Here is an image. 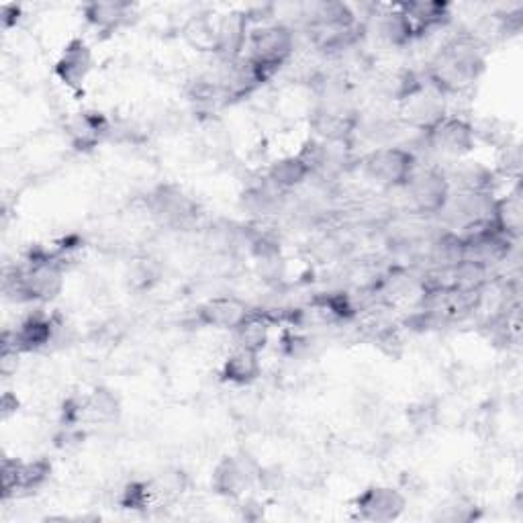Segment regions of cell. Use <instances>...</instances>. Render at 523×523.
Segmentation results:
<instances>
[{"label": "cell", "mask_w": 523, "mask_h": 523, "mask_svg": "<svg viewBox=\"0 0 523 523\" xmlns=\"http://www.w3.org/2000/svg\"><path fill=\"white\" fill-rule=\"evenodd\" d=\"M309 176H311V168L305 164V160L299 154L276 160L274 164H270L266 172L268 182H272L278 190H282V193L301 186Z\"/></svg>", "instance_id": "21"}, {"label": "cell", "mask_w": 523, "mask_h": 523, "mask_svg": "<svg viewBox=\"0 0 523 523\" xmlns=\"http://www.w3.org/2000/svg\"><path fill=\"white\" fill-rule=\"evenodd\" d=\"M248 62L258 74L260 82L272 78L295 52V33L282 23H270L250 29Z\"/></svg>", "instance_id": "2"}, {"label": "cell", "mask_w": 523, "mask_h": 523, "mask_svg": "<svg viewBox=\"0 0 523 523\" xmlns=\"http://www.w3.org/2000/svg\"><path fill=\"white\" fill-rule=\"evenodd\" d=\"M474 517H477V513H474V507H472V505H466L464 501H454V503L448 505V507H440V515H436V519L452 521V523L472 521Z\"/></svg>", "instance_id": "31"}, {"label": "cell", "mask_w": 523, "mask_h": 523, "mask_svg": "<svg viewBox=\"0 0 523 523\" xmlns=\"http://www.w3.org/2000/svg\"><path fill=\"white\" fill-rule=\"evenodd\" d=\"M58 325L50 315H45L41 311L29 315L13 334H5L3 344L15 348L19 354H29V352H39L43 348L50 346L58 338Z\"/></svg>", "instance_id": "11"}, {"label": "cell", "mask_w": 523, "mask_h": 523, "mask_svg": "<svg viewBox=\"0 0 523 523\" xmlns=\"http://www.w3.org/2000/svg\"><path fill=\"white\" fill-rule=\"evenodd\" d=\"M491 193H470V190H458L456 195H450L446 207L440 211V217L460 231L491 221L493 217Z\"/></svg>", "instance_id": "10"}, {"label": "cell", "mask_w": 523, "mask_h": 523, "mask_svg": "<svg viewBox=\"0 0 523 523\" xmlns=\"http://www.w3.org/2000/svg\"><path fill=\"white\" fill-rule=\"evenodd\" d=\"M364 178L380 188H403L417 170L415 154L397 146L376 148L360 162Z\"/></svg>", "instance_id": "3"}, {"label": "cell", "mask_w": 523, "mask_h": 523, "mask_svg": "<svg viewBox=\"0 0 523 523\" xmlns=\"http://www.w3.org/2000/svg\"><path fill=\"white\" fill-rule=\"evenodd\" d=\"M444 117H448L446 94L440 88H436L432 82L423 84L417 92L411 94V97L401 101L399 119L411 129L427 133Z\"/></svg>", "instance_id": "4"}, {"label": "cell", "mask_w": 523, "mask_h": 523, "mask_svg": "<svg viewBox=\"0 0 523 523\" xmlns=\"http://www.w3.org/2000/svg\"><path fill=\"white\" fill-rule=\"evenodd\" d=\"M252 311L237 297H213L199 307L197 319L205 327L235 331Z\"/></svg>", "instance_id": "15"}, {"label": "cell", "mask_w": 523, "mask_h": 523, "mask_svg": "<svg viewBox=\"0 0 523 523\" xmlns=\"http://www.w3.org/2000/svg\"><path fill=\"white\" fill-rule=\"evenodd\" d=\"M491 221L509 240H517L523 229V201L519 190H513L503 199H495Z\"/></svg>", "instance_id": "20"}, {"label": "cell", "mask_w": 523, "mask_h": 523, "mask_svg": "<svg viewBox=\"0 0 523 523\" xmlns=\"http://www.w3.org/2000/svg\"><path fill=\"white\" fill-rule=\"evenodd\" d=\"M0 19H3V27L5 29L15 27L19 23V19H21V7L5 5L3 9H0Z\"/></svg>", "instance_id": "33"}, {"label": "cell", "mask_w": 523, "mask_h": 523, "mask_svg": "<svg viewBox=\"0 0 523 523\" xmlns=\"http://www.w3.org/2000/svg\"><path fill=\"white\" fill-rule=\"evenodd\" d=\"M403 188L411 207L421 215H440L452 195L448 176L440 170H415Z\"/></svg>", "instance_id": "5"}, {"label": "cell", "mask_w": 523, "mask_h": 523, "mask_svg": "<svg viewBox=\"0 0 523 523\" xmlns=\"http://www.w3.org/2000/svg\"><path fill=\"white\" fill-rule=\"evenodd\" d=\"M52 474V462L45 458H37L33 462L19 464V479H17V493H31L43 487ZM15 493V497H17Z\"/></svg>", "instance_id": "27"}, {"label": "cell", "mask_w": 523, "mask_h": 523, "mask_svg": "<svg viewBox=\"0 0 523 523\" xmlns=\"http://www.w3.org/2000/svg\"><path fill=\"white\" fill-rule=\"evenodd\" d=\"M407 507L405 495L387 485H372L354 499L356 517L372 523H389L403 515Z\"/></svg>", "instance_id": "8"}, {"label": "cell", "mask_w": 523, "mask_h": 523, "mask_svg": "<svg viewBox=\"0 0 523 523\" xmlns=\"http://www.w3.org/2000/svg\"><path fill=\"white\" fill-rule=\"evenodd\" d=\"M260 468L246 454L223 456L213 470V491L227 499H242L258 481Z\"/></svg>", "instance_id": "6"}, {"label": "cell", "mask_w": 523, "mask_h": 523, "mask_svg": "<svg viewBox=\"0 0 523 523\" xmlns=\"http://www.w3.org/2000/svg\"><path fill=\"white\" fill-rule=\"evenodd\" d=\"M311 127L327 144H346L358 127V117L340 105H323L311 117Z\"/></svg>", "instance_id": "13"}, {"label": "cell", "mask_w": 523, "mask_h": 523, "mask_svg": "<svg viewBox=\"0 0 523 523\" xmlns=\"http://www.w3.org/2000/svg\"><path fill=\"white\" fill-rule=\"evenodd\" d=\"M86 415L99 421H115L121 417V399L109 387H97L90 395L84 397Z\"/></svg>", "instance_id": "26"}, {"label": "cell", "mask_w": 523, "mask_h": 523, "mask_svg": "<svg viewBox=\"0 0 523 523\" xmlns=\"http://www.w3.org/2000/svg\"><path fill=\"white\" fill-rule=\"evenodd\" d=\"M92 66H94V58H92V50L88 47V43L80 37H74L66 43V47L54 66V72H56L58 80L62 84H66V88L80 94L92 72Z\"/></svg>", "instance_id": "12"}, {"label": "cell", "mask_w": 523, "mask_h": 523, "mask_svg": "<svg viewBox=\"0 0 523 523\" xmlns=\"http://www.w3.org/2000/svg\"><path fill=\"white\" fill-rule=\"evenodd\" d=\"M485 70L483 43L474 35L452 37L432 62L430 82L444 94L458 92L477 80Z\"/></svg>", "instance_id": "1"}, {"label": "cell", "mask_w": 523, "mask_h": 523, "mask_svg": "<svg viewBox=\"0 0 523 523\" xmlns=\"http://www.w3.org/2000/svg\"><path fill=\"white\" fill-rule=\"evenodd\" d=\"M150 215L168 227H184L197 217V203L174 184L154 188L148 197Z\"/></svg>", "instance_id": "9"}, {"label": "cell", "mask_w": 523, "mask_h": 523, "mask_svg": "<svg viewBox=\"0 0 523 523\" xmlns=\"http://www.w3.org/2000/svg\"><path fill=\"white\" fill-rule=\"evenodd\" d=\"M282 205V190H278L268 178L248 186L242 195V207L252 215L264 217L276 213Z\"/></svg>", "instance_id": "23"}, {"label": "cell", "mask_w": 523, "mask_h": 523, "mask_svg": "<svg viewBox=\"0 0 523 523\" xmlns=\"http://www.w3.org/2000/svg\"><path fill=\"white\" fill-rule=\"evenodd\" d=\"M250 21L244 13H229L217 21V54L225 60H240L248 47Z\"/></svg>", "instance_id": "16"}, {"label": "cell", "mask_w": 523, "mask_h": 523, "mask_svg": "<svg viewBox=\"0 0 523 523\" xmlns=\"http://www.w3.org/2000/svg\"><path fill=\"white\" fill-rule=\"evenodd\" d=\"M17 407H19L17 397L13 393H5L3 401H0V409H3V419H9L13 413H17Z\"/></svg>", "instance_id": "34"}, {"label": "cell", "mask_w": 523, "mask_h": 523, "mask_svg": "<svg viewBox=\"0 0 523 523\" xmlns=\"http://www.w3.org/2000/svg\"><path fill=\"white\" fill-rule=\"evenodd\" d=\"M70 144L78 152H90L99 148L111 133V123L103 113H76L66 123Z\"/></svg>", "instance_id": "14"}, {"label": "cell", "mask_w": 523, "mask_h": 523, "mask_svg": "<svg viewBox=\"0 0 523 523\" xmlns=\"http://www.w3.org/2000/svg\"><path fill=\"white\" fill-rule=\"evenodd\" d=\"M182 39L193 47L195 52L217 54V21L207 13L190 17L182 27Z\"/></svg>", "instance_id": "22"}, {"label": "cell", "mask_w": 523, "mask_h": 523, "mask_svg": "<svg viewBox=\"0 0 523 523\" xmlns=\"http://www.w3.org/2000/svg\"><path fill=\"white\" fill-rule=\"evenodd\" d=\"M270 338V321L260 313H250L246 321L235 329V342L240 348L262 352Z\"/></svg>", "instance_id": "24"}, {"label": "cell", "mask_w": 523, "mask_h": 523, "mask_svg": "<svg viewBox=\"0 0 523 523\" xmlns=\"http://www.w3.org/2000/svg\"><path fill=\"white\" fill-rule=\"evenodd\" d=\"M19 352L7 344H3V354H0V372H3L5 378L13 376L19 368Z\"/></svg>", "instance_id": "32"}, {"label": "cell", "mask_w": 523, "mask_h": 523, "mask_svg": "<svg viewBox=\"0 0 523 523\" xmlns=\"http://www.w3.org/2000/svg\"><path fill=\"white\" fill-rule=\"evenodd\" d=\"M376 31H378L380 39L393 47H403V45L411 43L415 37L407 17L397 7H393L389 13L380 15V19L376 23Z\"/></svg>", "instance_id": "25"}, {"label": "cell", "mask_w": 523, "mask_h": 523, "mask_svg": "<svg viewBox=\"0 0 523 523\" xmlns=\"http://www.w3.org/2000/svg\"><path fill=\"white\" fill-rule=\"evenodd\" d=\"M154 489H152V483H144V481H131L125 485V489L121 491V505L125 509H133V511H139V509H148L152 499H154Z\"/></svg>", "instance_id": "30"}, {"label": "cell", "mask_w": 523, "mask_h": 523, "mask_svg": "<svg viewBox=\"0 0 523 523\" xmlns=\"http://www.w3.org/2000/svg\"><path fill=\"white\" fill-rule=\"evenodd\" d=\"M456 184L460 190H470V193H489L491 190V178L493 174L485 170L477 162H468L464 166H458L454 172Z\"/></svg>", "instance_id": "28"}, {"label": "cell", "mask_w": 523, "mask_h": 523, "mask_svg": "<svg viewBox=\"0 0 523 523\" xmlns=\"http://www.w3.org/2000/svg\"><path fill=\"white\" fill-rule=\"evenodd\" d=\"M262 372V362H260V354L240 348L237 346L223 362L221 368V378L225 383L237 385V387H246L252 385L254 380L260 376Z\"/></svg>", "instance_id": "18"}, {"label": "cell", "mask_w": 523, "mask_h": 523, "mask_svg": "<svg viewBox=\"0 0 523 523\" xmlns=\"http://www.w3.org/2000/svg\"><path fill=\"white\" fill-rule=\"evenodd\" d=\"M395 7L407 17L415 37L432 29L444 27L452 19L450 5L446 3H425V0H415V3H401Z\"/></svg>", "instance_id": "17"}, {"label": "cell", "mask_w": 523, "mask_h": 523, "mask_svg": "<svg viewBox=\"0 0 523 523\" xmlns=\"http://www.w3.org/2000/svg\"><path fill=\"white\" fill-rule=\"evenodd\" d=\"M425 141L434 152L448 158H464L477 144V131L460 117H444L436 127L425 133Z\"/></svg>", "instance_id": "7"}, {"label": "cell", "mask_w": 523, "mask_h": 523, "mask_svg": "<svg viewBox=\"0 0 523 523\" xmlns=\"http://www.w3.org/2000/svg\"><path fill=\"white\" fill-rule=\"evenodd\" d=\"M186 485H188L186 474L178 468H168L162 474H158L156 481H152L154 495L168 499V501L180 497L186 491Z\"/></svg>", "instance_id": "29"}, {"label": "cell", "mask_w": 523, "mask_h": 523, "mask_svg": "<svg viewBox=\"0 0 523 523\" xmlns=\"http://www.w3.org/2000/svg\"><path fill=\"white\" fill-rule=\"evenodd\" d=\"M82 13L90 27L103 31V33H113L129 21V17L133 13V5L123 3V0H109V3H88V5H84Z\"/></svg>", "instance_id": "19"}]
</instances>
